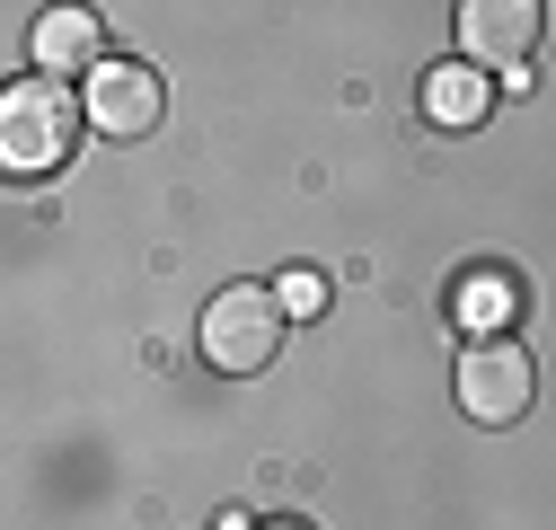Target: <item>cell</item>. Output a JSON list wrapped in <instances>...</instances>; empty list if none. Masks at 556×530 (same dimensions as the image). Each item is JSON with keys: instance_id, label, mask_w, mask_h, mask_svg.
<instances>
[{"instance_id": "6da1fadb", "label": "cell", "mask_w": 556, "mask_h": 530, "mask_svg": "<svg viewBox=\"0 0 556 530\" xmlns=\"http://www.w3.org/2000/svg\"><path fill=\"white\" fill-rule=\"evenodd\" d=\"M80 115L89 106L62 89V80H10V89H0V160H10L18 177L62 168L72 142H80Z\"/></svg>"}, {"instance_id": "7a4b0ae2", "label": "cell", "mask_w": 556, "mask_h": 530, "mask_svg": "<svg viewBox=\"0 0 556 530\" xmlns=\"http://www.w3.org/2000/svg\"><path fill=\"white\" fill-rule=\"evenodd\" d=\"M194 345H203V363H213V371H239V380H248V371L274 363V345H283V301H274L265 283H230V292L203 301Z\"/></svg>"}, {"instance_id": "3957f363", "label": "cell", "mask_w": 556, "mask_h": 530, "mask_svg": "<svg viewBox=\"0 0 556 530\" xmlns=\"http://www.w3.org/2000/svg\"><path fill=\"white\" fill-rule=\"evenodd\" d=\"M530 398H539V371L513 337H477L459 354V416L468 425H521Z\"/></svg>"}, {"instance_id": "277c9868", "label": "cell", "mask_w": 556, "mask_h": 530, "mask_svg": "<svg viewBox=\"0 0 556 530\" xmlns=\"http://www.w3.org/2000/svg\"><path fill=\"white\" fill-rule=\"evenodd\" d=\"M539 36H547L539 0H468L459 10V53L477 62V72H521V62L539 53Z\"/></svg>"}, {"instance_id": "5b68a950", "label": "cell", "mask_w": 556, "mask_h": 530, "mask_svg": "<svg viewBox=\"0 0 556 530\" xmlns=\"http://www.w3.org/2000/svg\"><path fill=\"white\" fill-rule=\"evenodd\" d=\"M80 106H89L98 132H115V142H142V132L168 115V89H160L151 62H98L89 89H80Z\"/></svg>"}, {"instance_id": "8992f818", "label": "cell", "mask_w": 556, "mask_h": 530, "mask_svg": "<svg viewBox=\"0 0 556 530\" xmlns=\"http://www.w3.org/2000/svg\"><path fill=\"white\" fill-rule=\"evenodd\" d=\"M36 62H45V80H62V72H98L106 62V18L98 10H53V18H36Z\"/></svg>"}, {"instance_id": "52a82bcc", "label": "cell", "mask_w": 556, "mask_h": 530, "mask_svg": "<svg viewBox=\"0 0 556 530\" xmlns=\"http://www.w3.org/2000/svg\"><path fill=\"white\" fill-rule=\"evenodd\" d=\"M513 310H521V283L504 275V265H468V275L451 283V318L468 327V345H477V337H495Z\"/></svg>"}, {"instance_id": "ba28073f", "label": "cell", "mask_w": 556, "mask_h": 530, "mask_svg": "<svg viewBox=\"0 0 556 530\" xmlns=\"http://www.w3.org/2000/svg\"><path fill=\"white\" fill-rule=\"evenodd\" d=\"M485 106H495V89H485V72H477V62H442V72H425V115H433L442 132L485 124Z\"/></svg>"}, {"instance_id": "9c48e42d", "label": "cell", "mask_w": 556, "mask_h": 530, "mask_svg": "<svg viewBox=\"0 0 556 530\" xmlns=\"http://www.w3.org/2000/svg\"><path fill=\"white\" fill-rule=\"evenodd\" d=\"M274 301H283V318H318V310H327V283H318V275H283Z\"/></svg>"}]
</instances>
